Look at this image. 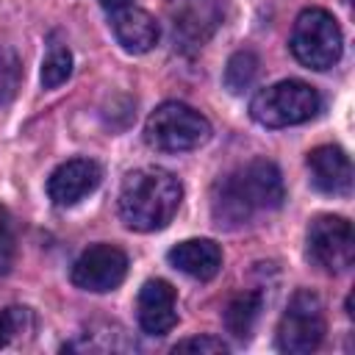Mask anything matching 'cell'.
Segmentation results:
<instances>
[{"label":"cell","mask_w":355,"mask_h":355,"mask_svg":"<svg viewBox=\"0 0 355 355\" xmlns=\"http://www.w3.org/2000/svg\"><path fill=\"white\" fill-rule=\"evenodd\" d=\"M72 75V53L67 47H53L42 64V86L44 89H55L61 86L67 78Z\"/></svg>","instance_id":"e0dca14e"},{"label":"cell","mask_w":355,"mask_h":355,"mask_svg":"<svg viewBox=\"0 0 355 355\" xmlns=\"http://www.w3.org/2000/svg\"><path fill=\"white\" fill-rule=\"evenodd\" d=\"M211 136L208 119L186 103H161L144 125V139L161 153H183L205 144Z\"/></svg>","instance_id":"3957f363"},{"label":"cell","mask_w":355,"mask_h":355,"mask_svg":"<svg viewBox=\"0 0 355 355\" xmlns=\"http://www.w3.org/2000/svg\"><path fill=\"white\" fill-rule=\"evenodd\" d=\"M128 275V255L114 244L89 247L72 266V283L83 291H114Z\"/></svg>","instance_id":"ba28073f"},{"label":"cell","mask_w":355,"mask_h":355,"mask_svg":"<svg viewBox=\"0 0 355 355\" xmlns=\"http://www.w3.org/2000/svg\"><path fill=\"white\" fill-rule=\"evenodd\" d=\"M22 83V64L17 53L6 44H0V105H8Z\"/></svg>","instance_id":"2e32d148"},{"label":"cell","mask_w":355,"mask_h":355,"mask_svg":"<svg viewBox=\"0 0 355 355\" xmlns=\"http://www.w3.org/2000/svg\"><path fill=\"white\" fill-rule=\"evenodd\" d=\"M111 31L116 36V42L122 44V50L139 55L147 53L158 44V22L150 11L144 8H133V6H122L114 11L111 17Z\"/></svg>","instance_id":"7c38bea8"},{"label":"cell","mask_w":355,"mask_h":355,"mask_svg":"<svg viewBox=\"0 0 355 355\" xmlns=\"http://www.w3.org/2000/svg\"><path fill=\"white\" fill-rule=\"evenodd\" d=\"M178 297L166 280H147L139 291V324L147 336H164L178 322Z\"/></svg>","instance_id":"30bf717a"},{"label":"cell","mask_w":355,"mask_h":355,"mask_svg":"<svg viewBox=\"0 0 355 355\" xmlns=\"http://www.w3.org/2000/svg\"><path fill=\"white\" fill-rule=\"evenodd\" d=\"M288 44L294 58L311 69H330L344 50L341 28L324 8H305L294 22Z\"/></svg>","instance_id":"5b68a950"},{"label":"cell","mask_w":355,"mask_h":355,"mask_svg":"<svg viewBox=\"0 0 355 355\" xmlns=\"http://www.w3.org/2000/svg\"><path fill=\"white\" fill-rule=\"evenodd\" d=\"M283 197L286 191L280 169L266 158H255L214 183L211 214L219 227H239L258 211L280 208Z\"/></svg>","instance_id":"6da1fadb"},{"label":"cell","mask_w":355,"mask_h":355,"mask_svg":"<svg viewBox=\"0 0 355 355\" xmlns=\"http://www.w3.org/2000/svg\"><path fill=\"white\" fill-rule=\"evenodd\" d=\"M308 255L324 272H344L355 255L352 225L344 216H316L308 227Z\"/></svg>","instance_id":"52a82bcc"},{"label":"cell","mask_w":355,"mask_h":355,"mask_svg":"<svg viewBox=\"0 0 355 355\" xmlns=\"http://www.w3.org/2000/svg\"><path fill=\"white\" fill-rule=\"evenodd\" d=\"M100 3H103L105 8H114V11H116V8H122V6H128L130 0H100Z\"/></svg>","instance_id":"44dd1931"},{"label":"cell","mask_w":355,"mask_h":355,"mask_svg":"<svg viewBox=\"0 0 355 355\" xmlns=\"http://www.w3.org/2000/svg\"><path fill=\"white\" fill-rule=\"evenodd\" d=\"M183 200L180 180L161 166L133 169L119 189V216L130 230L150 233L172 222Z\"/></svg>","instance_id":"7a4b0ae2"},{"label":"cell","mask_w":355,"mask_h":355,"mask_svg":"<svg viewBox=\"0 0 355 355\" xmlns=\"http://www.w3.org/2000/svg\"><path fill=\"white\" fill-rule=\"evenodd\" d=\"M322 100L313 86L305 80H280L263 92H258L250 103V114L258 125L266 128H288L308 122L316 116Z\"/></svg>","instance_id":"277c9868"},{"label":"cell","mask_w":355,"mask_h":355,"mask_svg":"<svg viewBox=\"0 0 355 355\" xmlns=\"http://www.w3.org/2000/svg\"><path fill=\"white\" fill-rule=\"evenodd\" d=\"M311 183L324 194H349L352 189V164L349 155L336 144H322L308 153Z\"/></svg>","instance_id":"8fae6325"},{"label":"cell","mask_w":355,"mask_h":355,"mask_svg":"<svg viewBox=\"0 0 355 355\" xmlns=\"http://www.w3.org/2000/svg\"><path fill=\"white\" fill-rule=\"evenodd\" d=\"M17 261V236H14V222L11 214L0 205V275H8Z\"/></svg>","instance_id":"ac0fdd59"},{"label":"cell","mask_w":355,"mask_h":355,"mask_svg":"<svg viewBox=\"0 0 355 355\" xmlns=\"http://www.w3.org/2000/svg\"><path fill=\"white\" fill-rule=\"evenodd\" d=\"M324 338V305L322 300L302 288L288 300V308L277 324V347L288 355H308Z\"/></svg>","instance_id":"8992f818"},{"label":"cell","mask_w":355,"mask_h":355,"mask_svg":"<svg viewBox=\"0 0 355 355\" xmlns=\"http://www.w3.org/2000/svg\"><path fill=\"white\" fill-rule=\"evenodd\" d=\"M97 183H100V166L89 158H72L50 175L47 194L55 205L67 208V205H75L78 200H83L86 194H92L97 189Z\"/></svg>","instance_id":"9c48e42d"},{"label":"cell","mask_w":355,"mask_h":355,"mask_svg":"<svg viewBox=\"0 0 355 355\" xmlns=\"http://www.w3.org/2000/svg\"><path fill=\"white\" fill-rule=\"evenodd\" d=\"M258 78V55L252 50H239L227 58V67H225V86L239 94L244 89L252 86V80Z\"/></svg>","instance_id":"9a60e30c"},{"label":"cell","mask_w":355,"mask_h":355,"mask_svg":"<svg viewBox=\"0 0 355 355\" xmlns=\"http://www.w3.org/2000/svg\"><path fill=\"white\" fill-rule=\"evenodd\" d=\"M31 324L28 308H6L0 311V347H6L17 333H25Z\"/></svg>","instance_id":"d6986e66"},{"label":"cell","mask_w":355,"mask_h":355,"mask_svg":"<svg viewBox=\"0 0 355 355\" xmlns=\"http://www.w3.org/2000/svg\"><path fill=\"white\" fill-rule=\"evenodd\" d=\"M172 352H194V355H225L227 352V344L222 338H214V336H194V338H183L172 347Z\"/></svg>","instance_id":"ffe728a7"},{"label":"cell","mask_w":355,"mask_h":355,"mask_svg":"<svg viewBox=\"0 0 355 355\" xmlns=\"http://www.w3.org/2000/svg\"><path fill=\"white\" fill-rule=\"evenodd\" d=\"M261 316V294L258 291H244L236 300H230L227 311H225V324L236 338H250L255 322Z\"/></svg>","instance_id":"5bb4252c"},{"label":"cell","mask_w":355,"mask_h":355,"mask_svg":"<svg viewBox=\"0 0 355 355\" xmlns=\"http://www.w3.org/2000/svg\"><path fill=\"white\" fill-rule=\"evenodd\" d=\"M169 263L194 280H211L222 269V250L211 239H186L169 250Z\"/></svg>","instance_id":"4fadbf2b"}]
</instances>
